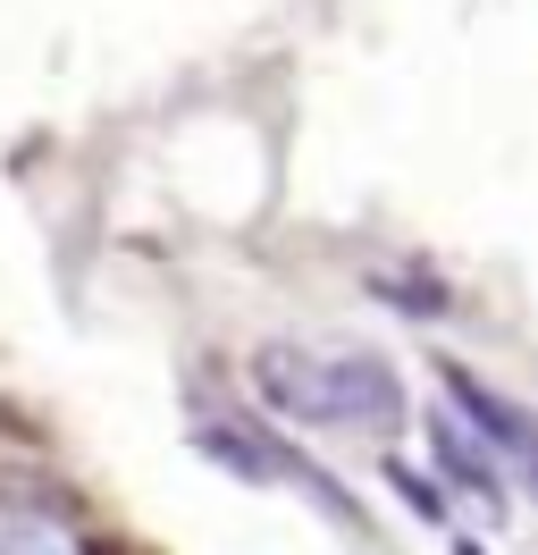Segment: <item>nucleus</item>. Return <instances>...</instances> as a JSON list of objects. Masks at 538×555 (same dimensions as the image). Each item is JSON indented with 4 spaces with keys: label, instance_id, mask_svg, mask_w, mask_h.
Returning a JSON list of instances; mask_svg holds the SVG:
<instances>
[{
    "label": "nucleus",
    "instance_id": "1",
    "mask_svg": "<svg viewBox=\"0 0 538 555\" xmlns=\"http://www.w3.org/2000/svg\"><path fill=\"white\" fill-rule=\"evenodd\" d=\"M253 387H261L269 421L286 429H396L404 421V379L370 353H329V346H261L253 353Z\"/></svg>",
    "mask_w": 538,
    "mask_h": 555
},
{
    "label": "nucleus",
    "instance_id": "2",
    "mask_svg": "<svg viewBox=\"0 0 538 555\" xmlns=\"http://www.w3.org/2000/svg\"><path fill=\"white\" fill-rule=\"evenodd\" d=\"M0 555H93V547L42 505H0Z\"/></svg>",
    "mask_w": 538,
    "mask_h": 555
}]
</instances>
